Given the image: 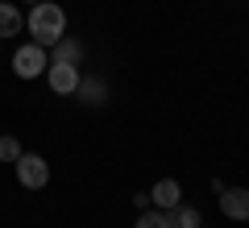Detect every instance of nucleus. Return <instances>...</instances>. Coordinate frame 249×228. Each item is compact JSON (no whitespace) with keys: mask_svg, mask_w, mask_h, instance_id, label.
Listing matches in <instances>:
<instances>
[{"mask_svg":"<svg viewBox=\"0 0 249 228\" xmlns=\"http://www.w3.org/2000/svg\"><path fill=\"white\" fill-rule=\"evenodd\" d=\"M25 29H29V37H34L37 46L50 50V46L67 34V9L54 4V0H37L34 9H29V17H25Z\"/></svg>","mask_w":249,"mask_h":228,"instance_id":"1","label":"nucleus"},{"mask_svg":"<svg viewBox=\"0 0 249 228\" xmlns=\"http://www.w3.org/2000/svg\"><path fill=\"white\" fill-rule=\"evenodd\" d=\"M46 67H50V50H46V46L29 42V46H17V50H13L17 79H37V75H46Z\"/></svg>","mask_w":249,"mask_h":228,"instance_id":"2","label":"nucleus"},{"mask_svg":"<svg viewBox=\"0 0 249 228\" xmlns=\"http://www.w3.org/2000/svg\"><path fill=\"white\" fill-rule=\"evenodd\" d=\"M13 170H17V183L25 187V191H42V187L50 183V162H46L42 154H21V158L13 162Z\"/></svg>","mask_w":249,"mask_h":228,"instance_id":"3","label":"nucleus"},{"mask_svg":"<svg viewBox=\"0 0 249 228\" xmlns=\"http://www.w3.org/2000/svg\"><path fill=\"white\" fill-rule=\"evenodd\" d=\"M79 79H83V70L71 67V62H50V67H46V88H50L54 96H75Z\"/></svg>","mask_w":249,"mask_h":228,"instance_id":"4","label":"nucleus"},{"mask_svg":"<svg viewBox=\"0 0 249 228\" xmlns=\"http://www.w3.org/2000/svg\"><path fill=\"white\" fill-rule=\"evenodd\" d=\"M220 211L229 220H237V224H245L249 220V187H224L220 191Z\"/></svg>","mask_w":249,"mask_h":228,"instance_id":"5","label":"nucleus"},{"mask_svg":"<svg viewBox=\"0 0 249 228\" xmlns=\"http://www.w3.org/2000/svg\"><path fill=\"white\" fill-rule=\"evenodd\" d=\"M150 203H154V208H162V211H170L175 203H183V187H178L175 178H158L154 191H150Z\"/></svg>","mask_w":249,"mask_h":228,"instance_id":"6","label":"nucleus"},{"mask_svg":"<svg viewBox=\"0 0 249 228\" xmlns=\"http://www.w3.org/2000/svg\"><path fill=\"white\" fill-rule=\"evenodd\" d=\"M50 62H71V67H79L83 62V42L71 37V34H62L58 42L50 46Z\"/></svg>","mask_w":249,"mask_h":228,"instance_id":"7","label":"nucleus"},{"mask_svg":"<svg viewBox=\"0 0 249 228\" xmlns=\"http://www.w3.org/2000/svg\"><path fill=\"white\" fill-rule=\"evenodd\" d=\"M75 100H83L88 108L108 104V88H104V79H96V75H83V79H79V88H75Z\"/></svg>","mask_w":249,"mask_h":228,"instance_id":"8","label":"nucleus"},{"mask_svg":"<svg viewBox=\"0 0 249 228\" xmlns=\"http://www.w3.org/2000/svg\"><path fill=\"white\" fill-rule=\"evenodd\" d=\"M21 29H25V17H21V9L13 4V0H0V42H4V37H17Z\"/></svg>","mask_w":249,"mask_h":228,"instance_id":"9","label":"nucleus"},{"mask_svg":"<svg viewBox=\"0 0 249 228\" xmlns=\"http://www.w3.org/2000/svg\"><path fill=\"white\" fill-rule=\"evenodd\" d=\"M166 216H170V228H204V216H199V208H191V203H175Z\"/></svg>","mask_w":249,"mask_h":228,"instance_id":"10","label":"nucleus"},{"mask_svg":"<svg viewBox=\"0 0 249 228\" xmlns=\"http://www.w3.org/2000/svg\"><path fill=\"white\" fill-rule=\"evenodd\" d=\"M133 228H170V216L162 208H145V211H137V224Z\"/></svg>","mask_w":249,"mask_h":228,"instance_id":"11","label":"nucleus"},{"mask_svg":"<svg viewBox=\"0 0 249 228\" xmlns=\"http://www.w3.org/2000/svg\"><path fill=\"white\" fill-rule=\"evenodd\" d=\"M21 154H25V149H21V141L13 137V133H0V162H9V166H13Z\"/></svg>","mask_w":249,"mask_h":228,"instance_id":"12","label":"nucleus"},{"mask_svg":"<svg viewBox=\"0 0 249 228\" xmlns=\"http://www.w3.org/2000/svg\"><path fill=\"white\" fill-rule=\"evenodd\" d=\"M25 4H37V0H25Z\"/></svg>","mask_w":249,"mask_h":228,"instance_id":"13","label":"nucleus"}]
</instances>
